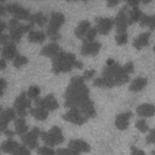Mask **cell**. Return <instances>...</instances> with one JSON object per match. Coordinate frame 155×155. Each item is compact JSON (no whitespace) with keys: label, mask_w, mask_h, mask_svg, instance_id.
Segmentation results:
<instances>
[{"label":"cell","mask_w":155,"mask_h":155,"mask_svg":"<svg viewBox=\"0 0 155 155\" xmlns=\"http://www.w3.org/2000/svg\"><path fill=\"white\" fill-rule=\"evenodd\" d=\"M83 77H73L65 91V106L69 108H80L84 102L89 100V89L84 84Z\"/></svg>","instance_id":"1"},{"label":"cell","mask_w":155,"mask_h":155,"mask_svg":"<svg viewBox=\"0 0 155 155\" xmlns=\"http://www.w3.org/2000/svg\"><path fill=\"white\" fill-rule=\"evenodd\" d=\"M73 67L81 69L83 67V64L81 62H78L75 55L72 53H67V52L62 51L52 60V70L56 74L61 72L70 71Z\"/></svg>","instance_id":"2"},{"label":"cell","mask_w":155,"mask_h":155,"mask_svg":"<svg viewBox=\"0 0 155 155\" xmlns=\"http://www.w3.org/2000/svg\"><path fill=\"white\" fill-rule=\"evenodd\" d=\"M102 77L107 79L113 84V86L114 85H121L127 82V80H129V77H127V72L123 70V68H121L118 64H116L112 58L107 61V64L102 71Z\"/></svg>","instance_id":"3"},{"label":"cell","mask_w":155,"mask_h":155,"mask_svg":"<svg viewBox=\"0 0 155 155\" xmlns=\"http://www.w3.org/2000/svg\"><path fill=\"white\" fill-rule=\"evenodd\" d=\"M33 28V25H22L18 21V19L13 18L9 22V30H10V38L12 43H18L21 39L24 33L31 32Z\"/></svg>","instance_id":"4"},{"label":"cell","mask_w":155,"mask_h":155,"mask_svg":"<svg viewBox=\"0 0 155 155\" xmlns=\"http://www.w3.org/2000/svg\"><path fill=\"white\" fill-rule=\"evenodd\" d=\"M65 22V16L60 12H53L50 17V22L47 29V34L52 41H58L60 39V34H58V30L63 24Z\"/></svg>","instance_id":"5"},{"label":"cell","mask_w":155,"mask_h":155,"mask_svg":"<svg viewBox=\"0 0 155 155\" xmlns=\"http://www.w3.org/2000/svg\"><path fill=\"white\" fill-rule=\"evenodd\" d=\"M41 138L46 144H49L51 147L60 144L64 141V136H63L62 130L58 127H53L48 132H41Z\"/></svg>","instance_id":"6"},{"label":"cell","mask_w":155,"mask_h":155,"mask_svg":"<svg viewBox=\"0 0 155 155\" xmlns=\"http://www.w3.org/2000/svg\"><path fill=\"white\" fill-rule=\"evenodd\" d=\"M31 107V100L27 97V93H21L14 102V110L19 116L24 118L27 116V110Z\"/></svg>","instance_id":"7"},{"label":"cell","mask_w":155,"mask_h":155,"mask_svg":"<svg viewBox=\"0 0 155 155\" xmlns=\"http://www.w3.org/2000/svg\"><path fill=\"white\" fill-rule=\"evenodd\" d=\"M8 13H11L15 16L16 19H22V20H29L31 17L30 11L28 9H25L24 7L19 3H9L5 5Z\"/></svg>","instance_id":"8"},{"label":"cell","mask_w":155,"mask_h":155,"mask_svg":"<svg viewBox=\"0 0 155 155\" xmlns=\"http://www.w3.org/2000/svg\"><path fill=\"white\" fill-rule=\"evenodd\" d=\"M41 132L39 131L38 127H33L32 131L24 134L21 136V140L24 142V146L28 147L29 149H36L38 147L37 139L41 136Z\"/></svg>","instance_id":"9"},{"label":"cell","mask_w":155,"mask_h":155,"mask_svg":"<svg viewBox=\"0 0 155 155\" xmlns=\"http://www.w3.org/2000/svg\"><path fill=\"white\" fill-rule=\"evenodd\" d=\"M63 119L66 121H69L71 123H74L78 125L84 124L87 121V119L82 115L79 108H70L65 115H63Z\"/></svg>","instance_id":"10"},{"label":"cell","mask_w":155,"mask_h":155,"mask_svg":"<svg viewBox=\"0 0 155 155\" xmlns=\"http://www.w3.org/2000/svg\"><path fill=\"white\" fill-rule=\"evenodd\" d=\"M34 103L36 105V107L45 108L48 112L49 110H55L56 108H58V103L53 95H48L47 97L43 98V99L37 98V99H35Z\"/></svg>","instance_id":"11"},{"label":"cell","mask_w":155,"mask_h":155,"mask_svg":"<svg viewBox=\"0 0 155 155\" xmlns=\"http://www.w3.org/2000/svg\"><path fill=\"white\" fill-rule=\"evenodd\" d=\"M16 117V112L14 108H7L0 115V132H5L8 129V125L13 119Z\"/></svg>","instance_id":"12"},{"label":"cell","mask_w":155,"mask_h":155,"mask_svg":"<svg viewBox=\"0 0 155 155\" xmlns=\"http://www.w3.org/2000/svg\"><path fill=\"white\" fill-rule=\"evenodd\" d=\"M97 31L102 35H106L114 26V21L110 18H97Z\"/></svg>","instance_id":"13"},{"label":"cell","mask_w":155,"mask_h":155,"mask_svg":"<svg viewBox=\"0 0 155 155\" xmlns=\"http://www.w3.org/2000/svg\"><path fill=\"white\" fill-rule=\"evenodd\" d=\"M1 56L3 60H15L18 56V51L16 45L14 43H8L3 48L1 49Z\"/></svg>","instance_id":"14"},{"label":"cell","mask_w":155,"mask_h":155,"mask_svg":"<svg viewBox=\"0 0 155 155\" xmlns=\"http://www.w3.org/2000/svg\"><path fill=\"white\" fill-rule=\"evenodd\" d=\"M101 45L98 41H91V43H83L81 47V54L82 55H97Z\"/></svg>","instance_id":"15"},{"label":"cell","mask_w":155,"mask_h":155,"mask_svg":"<svg viewBox=\"0 0 155 155\" xmlns=\"http://www.w3.org/2000/svg\"><path fill=\"white\" fill-rule=\"evenodd\" d=\"M62 52V48L58 44L56 43H50L48 45H46L45 47L41 49V54L47 58H54L58 54H60Z\"/></svg>","instance_id":"16"},{"label":"cell","mask_w":155,"mask_h":155,"mask_svg":"<svg viewBox=\"0 0 155 155\" xmlns=\"http://www.w3.org/2000/svg\"><path fill=\"white\" fill-rule=\"evenodd\" d=\"M69 149L75 151V152L87 153L91 151V146L82 139H73L69 142Z\"/></svg>","instance_id":"17"},{"label":"cell","mask_w":155,"mask_h":155,"mask_svg":"<svg viewBox=\"0 0 155 155\" xmlns=\"http://www.w3.org/2000/svg\"><path fill=\"white\" fill-rule=\"evenodd\" d=\"M80 112L82 113V115L85 118H93L96 116V110H95V105H94V102L91 99L87 100L86 102L82 104L80 106Z\"/></svg>","instance_id":"18"},{"label":"cell","mask_w":155,"mask_h":155,"mask_svg":"<svg viewBox=\"0 0 155 155\" xmlns=\"http://www.w3.org/2000/svg\"><path fill=\"white\" fill-rule=\"evenodd\" d=\"M116 29L118 34H122L124 33L125 29H127V15L124 13V10H121L118 13L116 17Z\"/></svg>","instance_id":"19"},{"label":"cell","mask_w":155,"mask_h":155,"mask_svg":"<svg viewBox=\"0 0 155 155\" xmlns=\"http://www.w3.org/2000/svg\"><path fill=\"white\" fill-rule=\"evenodd\" d=\"M91 29V22L88 20H82L80 24L78 25L77 29L74 31V34L78 38H84L85 35L87 34V32Z\"/></svg>","instance_id":"20"},{"label":"cell","mask_w":155,"mask_h":155,"mask_svg":"<svg viewBox=\"0 0 155 155\" xmlns=\"http://www.w3.org/2000/svg\"><path fill=\"white\" fill-rule=\"evenodd\" d=\"M18 147H19V143H18L17 141H15V140H13V139H8L1 143L0 149H1L3 152L12 154V153H13L14 151L18 148Z\"/></svg>","instance_id":"21"},{"label":"cell","mask_w":155,"mask_h":155,"mask_svg":"<svg viewBox=\"0 0 155 155\" xmlns=\"http://www.w3.org/2000/svg\"><path fill=\"white\" fill-rule=\"evenodd\" d=\"M47 16L45 15V14H43L41 12H37V13L33 14V15H31L30 19H29V21H30L31 25H38V26H44V25L47 24Z\"/></svg>","instance_id":"22"},{"label":"cell","mask_w":155,"mask_h":155,"mask_svg":"<svg viewBox=\"0 0 155 155\" xmlns=\"http://www.w3.org/2000/svg\"><path fill=\"white\" fill-rule=\"evenodd\" d=\"M28 39L31 43L41 44L46 39V34L43 31H31L28 34Z\"/></svg>","instance_id":"23"},{"label":"cell","mask_w":155,"mask_h":155,"mask_svg":"<svg viewBox=\"0 0 155 155\" xmlns=\"http://www.w3.org/2000/svg\"><path fill=\"white\" fill-rule=\"evenodd\" d=\"M14 127H15V133L18 134V135H24V134L27 133L28 131V124H27L25 118H17L15 120V123H14Z\"/></svg>","instance_id":"24"},{"label":"cell","mask_w":155,"mask_h":155,"mask_svg":"<svg viewBox=\"0 0 155 155\" xmlns=\"http://www.w3.org/2000/svg\"><path fill=\"white\" fill-rule=\"evenodd\" d=\"M30 114L34 117L35 119L37 120H46L48 118V115H49V112L45 108H41V107H34V108H31L30 110Z\"/></svg>","instance_id":"25"},{"label":"cell","mask_w":155,"mask_h":155,"mask_svg":"<svg viewBox=\"0 0 155 155\" xmlns=\"http://www.w3.org/2000/svg\"><path fill=\"white\" fill-rule=\"evenodd\" d=\"M130 117H131V114H130V113H127V114H121V115H119V116H117L116 127L120 130L127 129V124H129Z\"/></svg>","instance_id":"26"},{"label":"cell","mask_w":155,"mask_h":155,"mask_svg":"<svg viewBox=\"0 0 155 155\" xmlns=\"http://www.w3.org/2000/svg\"><path fill=\"white\" fill-rule=\"evenodd\" d=\"M94 86L96 87H113V84L105 78L101 77L94 80Z\"/></svg>","instance_id":"27"},{"label":"cell","mask_w":155,"mask_h":155,"mask_svg":"<svg viewBox=\"0 0 155 155\" xmlns=\"http://www.w3.org/2000/svg\"><path fill=\"white\" fill-rule=\"evenodd\" d=\"M97 28H91L89 31L87 32V34L85 35V37L83 38L84 43H91V41H95V38L97 36Z\"/></svg>","instance_id":"28"},{"label":"cell","mask_w":155,"mask_h":155,"mask_svg":"<svg viewBox=\"0 0 155 155\" xmlns=\"http://www.w3.org/2000/svg\"><path fill=\"white\" fill-rule=\"evenodd\" d=\"M148 33H144V34H142V35H140L139 37H138L137 39H136L135 41H134V46H135L136 48H141L142 46H144L146 45V43H147V39H148Z\"/></svg>","instance_id":"29"},{"label":"cell","mask_w":155,"mask_h":155,"mask_svg":"<svg viewBox=\"0 0 155 155\" xmlns=\"http://www.w3.org/2000/svg\"><path fill=\"white\" fill-rule=\"evenodd\" d=\"M39 94H41L39 87H37V86H31L30 88H29V91H28V93H27V95H28V97L31 98V99H37V98H38Z\"/></svg>","instance_id":"30"},{"label":"cell","mask_w":155,"mask_h":155,"mask_svg":"<svg viewBox=\"0 0 155 155\" xmlns=\"http://www.w3.org/2000/svg\"><path fill=\"white\" fill-rule=\"evenodd\" d=\"M37 153L39 155H55V151L50 147H41L37 149Z\"/></svg>","instance_id":"31"},{"label":"cell","mask_w":155,"mask_h":155,"mask_svg":"<svg viewBox=\"0 0 155 155\" xmlns=\"http://www.w3.org/2000/svg\"><path fill=\"white\" fill-rule=\"evenodd\" d=\"M27 63H28V58H26V56H22V55H18L17 58L14 60V66L16 67V68H20L21 66H24V65H26Z\"/></svg>","instance_id":"32"},{"label":"cell","mask_w":155,"mask_h":155,"mask_svg":"<svg viewBox=\"0 0 155 155\" xmlns=\"http://www.w3.org/2000/svg\"><path fill=\"white\" fill-rule=\"evenodd\" d=\"M11 155H31V153L26 146H20L19 144V147Z\"/></svg>","instance_id":"33"},{"label":"cell","mask_w":155,"mask_h":155,"mask_svg":"<svg viewBox=\"0 0 155 155\" xmlns=\"http://www.w3.org/2000/svg\"><path fill=\"white\" fill-rule=\"evenodd\" d=\"M143 86H144V80H142V79H137V80H135L132 83L130 89H131V91H139V89H141Z\"/></svg>","instance_id":"34"},{"label":"cell","mask_w":155,"mask_h":155,"mask_svg":"<svg viewBox=\"0 0 155 155\" xmlns=\"http://www.w3.org/2000/svg\"><path fill=\"white\" fill-rule=\"evenodd\" d=\"M55 155H80V154L68 148V149H58L55 152Z\"/></svg>","instance_id":"35"},{"label":"cell","mask_w":155,"mask_h":155,"mask_svg":"<svg viewBox=\"0 0 155 155\" xmlns=\"http://www.w3.org/2000/svg\"><path fill=\"white\" fill-rule=\"evenodd\" d=\"M140 16V12L138 11L137 9H134L133 11L130 13V22H134V21H137L138 18Z\"/></svg>","instance_id":"36"},{"label":"cell","mask_w":155,"mask_h":155,"mask_svg":"<svg viewBox=\"0 0 155 155\" xmlns=\"http://www.w3.org/2000/svg\"><path fill=\"white\" fill-rule=\"evenodd\" d=\"M127 41V36L125 33H122V34H118L116 36V41L117 44H119V45H123V44H125Z\"/></svg>","instance_id":"37"},{"label":"cell","mask_w":155,"mask_h":155,"mask_svg":"<svg viewBox=\"0 0 155 155\" xmlns=\"http://www.w3.org/2000/svg\"><path fill=\"white\" fill-rule=\"evenodd\" d=\"M95 72H96L95 70H86L84 72V75H83L84 80H89V79H91V78L94 77V74H95Z\"/></svg>","instance_id":"38"},{"label":"cell","mask_w":155,"mask_h":155,"mask_svg":"<svg viewBox=\"0 0 155 155\" xmlns=\"http://www.w3.org/2000/svg\"><path fill=\"white\" fill-rule=\"evenodd\" d=\"M5 87H7V82H5V80L0 78V97H2L3 91H5Z\"/></svg>","instance_id":"39"},{"label":"cell","mask_w":155,"mask_h":155,"mask_svg":"<svg viewBox=\"0 0 155 155\" xmlns=\"http://www.w3.org/2000/svg\"><path fill=\"white\" fill-rule=\"evenodd\" d=\"M9 38H10V36H8L7 34H2L1 36H0V45L5 46L8 43H9Z\"/></svg>","instance_id":"40"},{"label":"cell","mask_w":155,"mask_h":155,"mask_svg":"<svg viewBox=\"0 0 155 155\" xmlns=\"http://www.w3.org/2000/svg\"><path fill=\"white\" fill-rule=\"evenodd\" d=\"M7 28V24H5V21H2V20L0 19V36L3 34V31H5V29Z\"/></svg>","instance_id":"41"},{"label":"cell","mask_w":155,"mask_h":155,"mask_svg":"<svg viewBox=\"0 0 155 155\" xmlns=\"http://www.w3.org/2000/svg\"><path fill=\"white\" fill-rule=\"evenodd\" d=\"M123 70H124L125 72H132V71H133V65H132V63H129V64L125 65Z\"/></svg>","instance_id":"42"},{"label":"cell","mask_w":155,"mask_h":155,"mask_svg":"<svg viewBox=\"0 0 155 155\" xmlns=\"http://www.w3.org/2000/svg\"><path fill=\"white\" fill-rule=\"evenodd\" d=\"M7 14V9H5V5L0 3V16H5Z\"/></svg>","instance_id":"43"},{"label":"cell","mask_w":155,"mask_h":155,"mask_svg":"<svg viewBox=\"0 0 155 155\" xmlns=\"http://www.w3.org/2000/svg\"><path fill=\"white\" fill-rule=\"evenodd\" d=\"M137 127L140 130V131H146V124H144L143 121H139V122L137 123Z\"/></svg>","instance_id":"44"},{"label":"cell","mask_w":155,"mask_h":155,"mask_svg":"<svg viewBox=\"0 0 155 155\" xmlns=\"http://www.w3.org/2000/svg\"><path fill=\"white\" fill-rule=\"evenodd\" d=\"M7 67V62L3 58H0V70H3Z\"/></svg>","instance_id":"45"},{"label":"cell","mask_w":155,"mask_h":155,"mask_svg":"<svg viewBox=\"0 0 155 155\" xmlns=\"http://www.w3.org/2000/svg\"><path fill=\"white\" fill-rule=\"evenodd\" d=\"M116 5H118V1H110V2H107L108 7H114Z\"/></svg>","instance_id":"46"},{"label":"cell","mask_w":155,"mask_h":155,"mask_svg":"<svg viewBox=\"0 0 155 155\" xmlns=\"http://www.w3.org/2000/svg\"><path fill=\"white\" fill-rule=\"evenodd\" d=\"M132 155H142V153L140 152V151H137L136 149H133V153H132Z\"/></svg>","instance_id":"47"},{"label":"cell","mask_w":155,"mask_h":155,"mask_svg":"<svg viewBox=\"0 0 155 155\" xmlns=\"http://www.w3.org/2000/svg\"><path fill=\"white\" fill-rule=\"evenodd\" d=\"M5 134H7L8 136H10V137H12V136L14 135V132H12V131H10V130H7V131L5 132Z\"/></svg>","instance_id":"48"},{"label":"cell","mask_w":155,"mask_h":155,"mask_svg":"<svg viewBox=\"0 0 155 155\" xmlns=\"http://www.w3.org/2000/svg\"><path fill=\"white\" fill-rule=\"evenodd\" d=\"M1 113H2V108H1V106H0V115H1Z\"/></svg>","instance_id":"49"}]
</instances>
